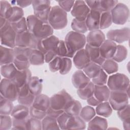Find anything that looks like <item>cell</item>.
Segmentation results:
<instances>
[{
	"label": "cell",
	"instance_id": "34",
	"mask_svg": "<svg viewBox=\"0 0 130 130\" xmlns=\"http://www.w3.org/2000/svg\"><path fill=\"white\" fill-rule=\"evenodd\" d=\"M14 106L13 102L0 96V114L1 115H11Z\"/></svg>",
	"mask_w": 130,
	"mask_h": 130
},
{
	"label": "cell",
	"instance_id": "18",
	"mask_svg": "<svg viewBox=\"0 0 130 130\" xmlns=\"http://www.w3.org/2000/svg\"><path fill=\"white\" fill-rule=\"evenodd\" d=\"M86 44L90 46L100 47L105 40V35L100 29L90 31L86 37Z\"/></svg>",
	"mask_w": 130,
	"mask_h": 130
},
{
	"label": "cell",
	"instance_id": "11",
	"mask_svg": "<svg viewBox=\"0 0 130 130\" xmlns=\"http://www.w3.org/2000/svg\"><path fill=\"white\" fill-rule=\"evenodd\" d=\"M112 22L117 25L124 24L129 18V10L124 4L118 3L110 11Z\"/></svg>",
	"mask_w": 130,
	"mask_h": 130
},
{
	"label": "cell",
	"instance_id": "15",
	"mask_svg": "<svg viewBox=\"0 0 130 130\" xmlns=\"http://www.w3.org/2000/svg\"><path fill=\"white\" fill-rule=\"evenodd\" d=\"M90 11V9L85 1H76L71 11V13L74 18L85 20Z\"/></svg>",
	"mask_w": 130,
	"mask_h": 130
},
{
	"label": "cell",
	"instance_id": "52",
	"mask_svg": "<svg viewBox=\"0 0 130 130\" xmlns=\"http://www.w3.org/2000/svg\"><path fill=\"white\" fill-rule=\"evenodd\" d=\"M117 115L122 121L130 120V109L129 104L124 108L117 111Z\"/></svg>",
	"mask_w": 130,
	"mask_h": 130
},
{
	"label": "cell",
	"instance_id": "42",
	"mask_svg": "<svg viewBox=\"0 0 130 130\" xmlns=\"http://www.w3.org/2000/svg\"><path fill=\"white\" fill-rule=\"evenodd\" d=\"M127 55V50L125 47L121 45H117L116 50L112 58L117 62H121L126 59Z\"/></svg>",
	"mask_w": 130,
	"mask_h": 130
},
{
	"label": "cell",
	"instance_id": "1",
	"mask_svg": "<svg viewBox=\"0 0 130 130\" xmlns=\"http://www.w3.org/2000/svg\"><path fill=\"white\" fill-rule=\"evenodd\" d=\"M28 30L39 40H42L53 35V29L48 22H44L34 15L26 17Z\"/></svg>",
	"mask_w": 130,
	"mask_h": 130
},
{
	"label": "cell",
	"instance_id": "2",
	"mask_svg": "<svg viewBox=\"0 0 130 130\" xmlns=\"http://www.w3.org/2000/svg\"><path fill=\"white\" fill-rule=\"evenodd\" d=\"M64 42L68 49V57L72 58L77 51L85 46L86 39L84 34L73 30L66 35Z\"/></svg>",
	"mask_w": 130,
	"mask_h": 130
},
{
	"label": "cell",
	"instance_id": "47",
	"mask_svg": "<svg viewBox=\"0 0 130 130\" xmlns=\"http://www.w3.org/2000/svg\"><path fill=\"white\" fill-rule=\"evenodd\" d=\"M72 66V61L70 58L62 57L59 73L61 75L67 74L71 71Z\"/></svg>",
	"mask_w": 130,
	"mask_h": 130
},
{
	"label": "cell",
	"instance_id": "37",
	"mask_svg": "<svg viewBox=\"0 0 130 130\" xmlns=\"http://www.w3.org/2000/svg\"><path fill=\"white\" fill-rule=\"evenodd\" d=\"M102 69L107 74H112L118 70V65L117 62L112 59H107L101 66Z\"/></svg>",
	"mask_w": 130,
	"mask_h": 130
},
{
	"label": "cell",
	"instance_id": "40",
	"mask_svg": "<svg viewBox=\"0 0 130 130\" xmlns=\"http://www.w3.org/2000/svg\"><path fill=\"white\" fill-rule=\"evenodd\" d=\"M95 111L91 106H86L82 108L79 116L85 122H88L95 115Z\"/></svg>",
	"mask_w": 130,
	"mask_h": 130
},
{
	"label": "cell",
	"instance_id": "58",
	"mask_svg": "<svg viewBox=\"0 0 130 130\" xmlns=\"http://www.w3.org/2000/svg\"><path fill=\"white\" fill-rule=\"evenodd\" d=\"M85 2L90 10L100 12V1H85Z\"/></svg>",
	"mask_w": 130,
	"mask_h": 130
},
{
	"label": "cell",
	"instance_id": "61",
	"mask_svg": "<svg viewBox=\"0 0 130 130\" xmlns=\"http://www.w3.org/2000/svg\"><path fill=\"white\" fill-rule=\"evenodd\" d=\"M86 100L87 104L91 106H96L101 103L94 96V95L91 96Z\"/></svg>",
	"mask_w": 130,
	"mask_h": 130
},
{
	"label": "cell",
	"instance_id": "32",
	"mask_svg": "<svg viewBox=\"0 0 130 130\" xmlns=\"http://www.w3.org/2000/svg\"><path fill=\"white\" fill-rule=\"evenodd\" d=\"M18 69L13 63L1 66V73L4 78L12 80L15 76Z\"/></svg>",
	"mask_w": 130,
	"mask_h": 130
},
{
	"label": "cell",
	"instance_id": "51",
	"mask_svg": "<svg viewBox=\"0 0 130 130\" xmlns=\"http://www.w3.org/2000/svg\"><path fill=\"white\" fill-rule=\"evenodd\" d=\"M1 130L9 129L12 126V118L9 115H1Z\"/></svg>",
	"mask_w": 130,
	"mask_h": 130
},
{
	"label": "cell",
	"instance_id": "53",
	"mask_svg": "<svg viewBox=\"0 0 130 130\" xmlns=\"http://www.w3.org/2000/svg\"><path fill=\"white\" fill-rule=\"evenodd\" d=\"M62 57L56 56L49 63V68L51 72H55L59 71L60 67Z\"/></svg>",
	"mask_w": 130,
	"mask_h": 130
},
{
	"label": "cell",
	"instance_id": "5",
	"mask_svg": "<svg viewBox=\"0 0 130 130\" xmlns=\"http://www.w3.org/2000/svg\"><path fill=\"white\" fill-rule=\"evenodd\" d=\"M107 86L111 91H124L129 93V79L122 73H115L110 76L107 80Z\"/></svg>",
	"mask_w": 130,
	"mask_h": 130
},
{
	"label": "cell",
	"instance_id": "41",
	"mask_svg": "<svg viewBox=\"0 0 130 130\" xmlns=\"http://www.w3.org/2000/svg\"><path fill=\"white\" fill-rule=\"evenodd\" d=\"M71 27L73 31L80 34H84L88 31L85 20H82L74 18L71 23Z\"/></svg>",
	"mask_w": 130,
	"mask_h": 130
},
{
	"label": "cell",
	"instance_id": "17",
	"mask_svg": "<svg viewBox=\"0 0 130 130\" xmlns=\"http://www.w3.org/2000/svg\"><path fill=\"white\" fill-rule=\"evenodd\" d=\"M117 45L111 40H105L99 47L101 56L105 59H112L116 52Z\"/></svg>",
	"mask_w": 130,
	"mask_h": 130
},
{
	"label": "cell",
	"instance_id": "54",
	"mask_svg": "<svg viewBox=\"0 0 130 130\" xmlns=\"http://www.w3.org/2000/svg\"><path fill=\"white\" fill-rule=\"evenodd\" d=\"M46 115V112L38 110L32 106L29 107V116L31 117L42 120Z\"/></svg>",
	"mask_w": 130,
	"mask_h": 130
},
{
	"label": "cell",
	"instance_id": "26",
	"mask_svg": "<svg viewBox=\"0 0 130 130\" xmlns=\"http://www.w3.org/2000/svg\"><path fill=\"white\" fill-rule=\"evenodd\" d=\"M111 90L106 85H94V96L101 103L108 101Z\"/></svg>",
	"mask_w": 130,
	"mask_h": 130
},
{
	"label": "cell",
	"instance_id": "25",
	"mask_svg": "<svg viewBox=\"0 0 130 130\" xmlns=\"http://www.w3.org/2000/svg\"><path fill=\"white\" fill-rule=\"evenodd\" d=\"M1 66L13 63L15 58L14 48L1 45Z\"/></svg>",
	"mask_w": 130,
	"mask_h": 130
},
{
	"label": "cell",
	"instance_id": "28",
	"mask_svg": "<svg viewBox=\"0 0 130 130\" xmlns=\"http://www.w3.org/2000/svg\"><path fill=\"white\" fill-rule=\"evenodd\" d=\"M13 118L24 120L27 119L29 116V109L28 107L21 104L14 106L11 114Z\"/></svg>",
	"mask_w": 130,
	"mask_h": 130
},
{
	"label": "cell",
	"instance_id": "20",
	"mask_svg": "<svg viewBox=\"0 0 130 130\" xmlns=\"http://www.w3.org/2000/svg\"><path fill=\"white\" fill-rule=\"evenodd\" d=\"M101 12L98 11L90 10L87 15L85 22L88 30L92 31L100 29V21Z\"/></svg>",
	"mask_w": 130,
	"mask_h": 130
},
{
	"label": "cell",
	"instance_id": "33",
	"mask_svg": "<svg viewBox=\"0 0 130 130\" xmlns=\"http://www.w3.org/2000/svg\"><path fill=\"white\" fill-rule=\"evenodd\" d=\"M101 69V66L91 61L83 69V71L89 78L92 79L98 75Z\"/></svg>",
	"mask_w": 130,
	"mask_h": 130
},
{
	"label": "cell",
	"instance_id": "6",
	"mask_svg": "<svg viewBox=\"0 0 130 130\" xmlns=\"http://www.w3.org/2000/svg\"><path fill=\"white\" fill-rule=\"evenodd\" d=\"M74 99L64 89H62L50 98V107L57 110H64Z\"/></svg>",
	"mask_w": 130,
	"mask_h": 130
},
{
	"label": "cell",
	"instance_id": "8",
	"mask_svg": "<svg viewBox=\"0 0 130 130\" xmlns=\"http://www.w3.org/2000/svg\"><path fill=\"white\" fill-rule=\"evenodd\" d=\"M0 32L1 45L14 48L16 47L17 33L12 28L11 23L8 20L4 25L0 27Z\"/></svg>",
	"mask_w": 130,
	"mask_h": 130
},
{
	"label": "cell",
	"instance_id": "56",
	"mask_svg": "<svg viewBox=\"0 0 130 130\" xmlns=\"http://www.w3.org/2000/svg\"><path fill=\"white\" fill-rule=\"evenodd\" d=\"M57 56L60 57H68V49L64 41L60 40L57 48Z\"/></svg>",
	"mask_w": 130,
	"mask_h": 130
},
{
	"label": "cell",
	"instance_id": "4",
	"mask_svg": "<svg viewBox=\"0 0 130 130\" xmlns=\"http://www.w3.org/2000/svg\"><path fill=\"white\" fill-rule=\"evenodd\" d=\"M48 23L53 29H62L68 24L67 13L59 6L51 7L48 17Z\"/></svg>",
	"mask_w": 130,
	"mask_h": 130
},
{
	"label": "cell",
	"instance_id": "14",
	"mask_svg": "<svg viewBox=\"0 0 130 130\" xmlns=\"http://www.w3.org/2000/svg\"><path fill=\"white\" fill-rule=\"evenodd\" d=\"M59 39L54 35H51L42 40H39L36 49L45 54L48 51H56Z\"/></svg>",
	"mask_w": 130,
	"mask_h": 130
},
{
	"label": "cell",
	"instance_id": "43",
	"mask_svg": "<svg viewBox=\"0 0 130 130\" xmlns=\"http://www.w3.org/2000/svg\"><path fill=\"white\" fill-rule=\"evenodd\" d=\"M82 108V105L79 101L73 100L64 112L72 116H77L79 115Z\"/></svg>",
	"mask_w": 130,
	"mask_h": 130
},
{
	"label": "cell",
	"instance_id": "39",
	"mask_svg": "<svg viewBox=\"0 0 130 130\" xmlns=\"http://www.w3.org/2000/svg\"><path fill=\"white\" fill-rule=\"evenodd\" d=\"M24 17V11L22 8L18 6L12 7L7 20L11 23L17 22Z\"/></svg>",
	"mask_w": 130,
	"mask_h": 130
},
{
	"label": "cell",
	"instance_id": "38",
	"mask_svg": "<svg viewBox=\"0 0 130 130\" xmlns=\"http://www.w3.org/2000/svg\"><path fill=\"white\" fill-rule=\"evenodd\" d=\"M42 124L43 130L60 129L57 119L48 115H46L42 120Z\"/></svg>",
	"mask_w": 130,
	"mask_h": 130
},
{
	"label": "cell",
	"instance_id": "10",
	"mask_svg": "<svg viewBox=\"0 0 130 130\" xmlns=\"http://www.w3.org/2000/svg\"><path fill=\"white\" fill-rule=\"evenodd\" d=\"M19 87L11 80L6 78L1 80L0 83L1 95L12 102L17 100Z\"/></svg>",
	"mask_w": 130,
	"mask_h": 130
},
{
	"label": "cell",
	"instance_id": "44",
	"mask_svg": "<svg viewBox=\"0 0 130 130\" xmlns=\"http://www.w3.org/2000/svg\"><path fill=\"white\" fill-rule=\"evenodd\" d=\"M112 23L111 14L110 11L101 13L100 21V29H104L110 27Z\"/></svg>",
	"mask_w": 130,
	"mask_h": 130
},
{
	"label": "cell",
	"instance_id": "46",
	"mask_svg": "<svg viewBox=\"0 0 130 130\" xmlns=\"http://www.w3.org/2000/svg\"><path fill=\"white\" fill-rule=\"evenodd\" d=\"M26 129L41 130L42 124L41 120L29 116L26 121Z\"/></svg>",
	"mask_w": 130,
	"mask_h": 130
},
{
	"label": "cell",
	"instance_id": "63",
	"mask_svg": "<svg viewBox=\"0 0 130 130\" xmlns=\"http://www.w3.org/2000/svg\"><path fill=\"white\" fill-rule=\"evenodd\" d=\"M129 121H130V120L123 121V128L124 129L129 130L130 129Z\"/></svg>",
	"mask_w": 130,
	"mask_h": 130
},
{
	"label": "cell",
	"instance_id": "22",
	"mask_svg": "<svg viewBox=\"0 0 130 130\" xmlns=\"http://www.w3.org/2000/svg\"><path fill=\"white\" fill-rule=\"evenodd\" d=\"M50 1L47 0L32 1L31 5L34 9V15L42 16L50 12L51 7Z\"/></svg>",
	"mask_w": 130,
	"mask_h": 130
},
{
	"label": "cell",
	"instance_id": "13",
	"mask_svg": "<svg viewBox=\"0 0 130 130\" xmlns=\"http://www.w3.org/2000/svg\"><path fill=\"white\" fill-rule=\"evenodd\" d=\"M129 36L130 30L128 27L110 30L106 34L108 40L119 44L128 41Z\"/></svg>",
	"mask_w": 130,
	"mask_h": 130
},
{
	"label": "cell",
	"instance_id": "21",
	"mask_svg": "<svg viewBox=\"0 0 130 130\" xmlns=\"http://www.w3.org/2000/svg\"><path fill=\"white\" fill-rule=\"evenodd\" d=\"M90 81V79L81 70L76 71L72 77V83L77 89L85 87Z\"/></svg>",
	"mask_w": 130,
	"mask_h": 130
},
{
	"label": "cell",
	"instance_id": "57",
	"mask_svg": "<svg viewBox=\"0 0 130 130\" xmlns=\"http://www.w3.org/2000/svg\"><path fill=\"white\" fill-rule=\"evenodd\" d=\"M58 6L66 12H68L71 11L75 1H57Z\"/></svg>",
	"mask_w": 130,
	"mask_h": 130
},
{
	"label": "cell",
	"instance_id": "45",
	"mask_svg": "<svg viewBox=\"0 0 130 130\" xmlns=\"http://www.w3.org/2000/svg\"><path fill=\"white\" fill-rule=\"evenodd\" d=\"M11 26L17 34L28 30L26 18L24 17L17 22L11 23Z\"/></svg>",
	"mask_w": 130,
	"mask_h": 130
},
{
	"label": "cell",
	"instance_id": "48",
	"mask_svg": "<svg viewBox=\"0 0 130 130\" xmlns=\"http://www.w3.org/2000/svg\"><path fill=\"white\" fill-rule=\"evenodd\" d=\"M11 5L7 1H0V16L8 19L12 9Z\"/></svg>",
	"mask_w": 130,
	"mask_h": 130
},
{
	"label": "cell",
	"instance_id": "3",
	"mask_svg": "<svg viewBox=\"0 0 130 130\" xmlns=\"http://www.w3.org/2000/svg\"><path fill=\"white\" fill-rule=\"evenodd\" d=\"M57 121L61 129H84L86 128L85 122L79 116H72L66 112L62 113Z\"/></svg>",
	"mask_w": 130,
	"mask_h": 130
},
{
	"label": "cell",
	"instance_id": "55",
	"mask_svg": "<svg viewBox=\"0 0 130 130\" xmlns=\"http://www.w3.org/2000/svg\"><path fill=\"white\" fill-rule=\"evenodd\" d=\"M28 119V118H27ZM26 119L20 120L12 118V126L13 129H26Z\"/></svg>",
	"mask_w": 130,
	"mask_h": 130
},
{
	"label": "cell",
	"instance_id": "19",
	"mask_svg": "<svg viewBox=\"0 0 130 130\" xmlns=\"http://www.w3.org/2000/svg\"><path fill=\"white\" fill-rule=\"evenodd\" d=\"M90 62L88 54L85 49L77 51L73 56V63L79 70H83Z\"/></svg>",
	"mask_w": 130,
	"mask_h": 130
},
{
	"label": "cell",
	"instance_id": "12",
	"mask_svg": "<svg viewBox=\"0 0 130 130\" xmlns=\"http://www.w3.org/2000/svg\"><path fill=\"white\" fill-rule=\"evenodd\" d=\"M39 39L36 38L28 30L17 34L16 38V46L31 49H37Z\"/></svg>",
	"mask_w": 130,
	"mask_h": 130
},
{
	"label": "cell",
	"instance_id": "31",
	"mask_svg": "<svg viewBox=\"0 0 130 130\" xmlns=\"http://www.w3.org/2000/svg\"><path fill=\"white\" fill-rule=\"evenodd\" d=\"M27 84L29 91L34 95L36 96L41 93L43 88L42 83L38 77H31Z\"/></svg>",
	"mask_w": 130,
	"mask_h": 130
},
{
	"label": "cell",
	"instance_id": "35",
	"mask_svg": "<svg viewBox=\"0 0 130 130\" xmlns=\"http://www.w3.org/2000/svg\"><path fill=\"white\" fill-rule=\"evenodd\" d=\"M94 90V84L90 81L85 87L78 89L77 93L79 97L83 100H86L93 95Z\"/></svg>",
	"mask_w": 130,
	"mask_h": 130
},
{
	"label": "cell",
	"instance_id": "9",
	"mask_svg": "<svg viewBox=\"0 0 130 130\" xmlns=\"http://www.w3.org/2000/svg\"><path fill=\"white\" fill-rule=\"evenodd\" d=\"M129 93L124 91H111L109 103L112 108L116 111L120 110L128 105Z\"/></svg>",
	"mask_w": 130,
	"mask_h": 130
},
{
	"label": "cell",
	"instance_id": "16",
	"mask_svg": "<svg viewBox=\"0 0 130 130\" xmlns=\"http://www.w3.org/2000/svg\"><path fill=\"white\" fill-rule=\"evenodd\" d=\"M35 95L32 94L28 88V84L19 88L17 101L19 104L30 107L33 104Z\"/></svg>",
	"mask_w": 130,
	"mask_h": 130
},
{
	"label": "cell",
	"instance_id": "62",
	"mask_svg": "<svg viewBox=\"0 0 130 130\" xmlns=\"http://www.w3.org/2000/svg\"><path fill=\"white\" fill-rule=\"evenodd\" d=\"M32 1H17L16 3L18 7L20 8L26 7L30 5H31Z\"/></svg>",
	"mask_w": 130,
	"mask_h": 130
},
{
	"label": "cell",
	"instance_id": "27",
	"mask_svg": "<svg viewBox=\"0 0 130 130\" xmlns=\"http://www.w3.org/2000/svg\"><path fill=\"white\" fill-rule=\"evenodd\" d=\"M85 49L87 52L91 61L101 66L105 59L103 58L100 54L99 47H93L86 44Z\"/></svg>",
	"mask_w": 130,
	"mask_h": 130
},
{
	"label": "cell",
	"instance_id": "30",
	"mask_svg": "<svg viewBox=\"0 0 130 130\" xmlns=\"http://www.w3.org/2000/svg\"><path fill=\"white\" fill-rule=\"evenodd\" d=\"M29 60L30 64L34 66L42 65L45 62L44 54L36 49H31Z\"/></svg>",
	"mask_w": 130,
	"mask_h": 130
},
{
	"label": "cell",
	"instance_id": "24",
	"mask_svg": "<svg viewBox=\"0 0 130 130\" xmlns=\"http://www.w3.org/2000/svg\"><path fill=\"white\" fill-rule=\"evenodd\" d=\"M31 106L38 110L46 112L50 107V98L44 94L41 93L35 96L34 103Z\"/></svg>",
	"mask_w": 130,
	"mask_h": 130
},
{
	"label": "cell",
	"instance_id": "36",
	"mask_svg": "<svg viewBox=\"0 0 130 130\" xmlns=\"http://www.w3.org/2000/svg\"><path fill=\"white\" fill-rule=\"evenodd\" d=\"M112 110L113 109L109 102L107 101L103 102L96 106L95 112L101 116L108 117L112 114Z\"/></svg>",
	"mask_w": 130,
	"mask_h": 130
},
{
	"label": "cell",
	"instance_id": "59",
	"mask_svg": "<svg viewBox=\"0 0 130 130\" xmlns=\"http://www.w3.org/2000/svg\"><path fill=\"white\" fill-rule=\"evenodd\" d=\"M64 111L63 110H55L50 107L46 111V114L49 116H50L57 119V118Z\"/></svg>",
	"mask_w": 130,
	"mask_h": 130
},
{
	"label": "cell",
	"instance_id": "23",
	"mask_svg": "<svg viewBox=\"0 0 130 130\" xmlns=\"http://www.w3.org/2000/svg\"><path fill=\"white\" fill-rule=\"evenodd\" d=\"M31 77V73L28 69L24 70H18L12 81L20 88L27 84Z\"/></svg>",
	"mask_w": 130,
	"mask_h": 130
},
{
	"label": "cell",
	"instance_id": "29",
	"mask_svg": "<svg viewBox=\"0 0 130 130\" xmlns=\"http://www.w3.org/2000/svg\"><path fill=\"white\" fill-rule=\"evenodd\" d=\"M108 127V122L106 119L100 116L94 117L88 122L87 129H106Z\"/></svg>",
	"mask_w": 130,
	"mask_h": 130
},
{
	"label": "cell",
	"instance_id": "49",
	"mask_svg": "<svg viewBox=\"0 0 130 130\" xmlns=\"http://www.w3.org/2000/svg\"><path fill=\"white\" fill-rule=\"evenodd\" d=\"M118 3V1H100V12L111 11Z\"/></svg>",
	"mask_w": 130,
	"mask_h": 130
},
{
	"label": "cell",
	"instance_id": "50",
	"mask_svg": "<svg viewBox=\"0 0 130 130\" xmlns=\"http://www.w3.org/2000/svg\"><path fill=\"white\" fill-rule=\"evenodd\" d=\"M91 80V82L94 85H106L107 82L108 75L102 69L98 75Z\"/></svg>",
	"mask_w": 130,
	"mask_h": 130
},
{
	"label": "cell",
	"instance_id": "7",
	"mask_svg": "<svg viewBox=\"0 0 130 130\" xmlns=\"http://www.w3.org/2000/svg\"><path fill=\"white\" fill-rule=\"evenodd\" d=\"M31 48L16 46L14 48L15 58L13 63L18 70L28 69L30 63L29 60Z\"/></svg>",
	"mask_w": 130,
	"mask_h": 130
},
{
	"label": "cell",
	"instance_id": "60",
	"mask_svg": "<svg viewBox=\"0 0 130 130\" xmlns=\"http://www.w3.org/2000/svg\"><path fill=\"white\" fill-rule=\"evenodd\" d=\"M56 56L57 51H48L44 54L45 57V62L49 63L51 60H52Z\"/></svg>",
	"mask_w": 130,
	"mask_h": 130
}]
</instances>
